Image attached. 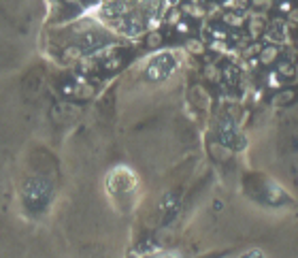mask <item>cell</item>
<instances>
[{
    "label": "cell",
    "instance_id": "6da1fadb",
    "mask_svg": "<svg viewBox=\"0 0 298 258\" xmlns=\"http://www.w3.org/2000/svg\"><path fill=\"white\" fill-rule=\"evenodd\" d=\"M83 58V49L81 47H66L64 49V60L66 62H79Z\"/></svg>",
    "mask_w": 298,
    "mask_h": 258
},
{
    "label": "cell",
    "instance_id": "7a4b0ae2",
    "mask_svg": "<svg viewBox=\"0 0 298 258\" xmlns=\"http://www.w3.org/2000/svg\"><path fill=\"white\" fill-rule=\"evenodd\" d=\"M279 49L277 47H266V49H260V62L262 64H271L275 58H277Z\"/></svg>",
    "mask_w": 298,
    "mask_h": 258
},
{
    "label": "cell",
    "instance_id": "3957f363",
    "mask_svg": "<svg viewBox=\"0 0 298 258\" xmlns=\"http://www.w3.org/2000/svg\"><path fill=\"white\" fill-rule=\"evenodd\" d=\"M277 73L281 75V77H292L296 70H294V66H292L290 62H279L277 64Z\"/></svg>",
    "mask_w": 298,
    "mask_h": 258
},
{
    "label": "cell",
    "instance_id": "277c9868",
    "mask_svg": "<svg viewBox=\"0 0 298 258\" xmlns=\"http://www.w3.org/2000/svg\"><path fill=\"white\" fill-rule=\"evenodd\" d=\"M185 47H188V49L192 51V54H202V51H204V45H202V41H196V39H192V41H188V45H185Z\"/></svg>",
    "mask_w": 298,
    "mask_h": 258
},
{
    "label": "cell",
    "instance_id": "5b68a950",
    "mask_svg": "<svg viewBox=\"0 0 298 258\" xmlns=\"http://www.w3.org/2000/svg\"><path fill=\"white\" fill-rule=\"evenodd\" d=\"M224 22L232 23V26H241V23L245 22V17L243 15H237V13H226L224 15Z\"/></svg>",
    "mask_w": 298,
    "mask_h": 258
},
{
    "label": "cell",
    "instance_id": "8992f818",
    "mask_svg": "<svg viewBox=\"0 0 298 258\" xmlns=\"http://www.w3.org/2000/svg\"><path fill=\"white\" fill-rule=\"evenodd\" d=\"M268 86H271V87H281V79H279V73H277V70L268 75Z\"/></svg>",
    "mask_w": 298,
    "mask_h": 258
},
{
    "label": "cell",
    "instance_id": "52a82bcc",
    "mask_svg": "<svg viewBox=\"0 0 298 258\" xmlns=\"http://www.w3.org/2000/svg\"><path fill=\"white\" fill-rule=\"evenodd\" d=\"M147 43H149V47L160 45V43H162V34H160V32H151L149 39H147Z\"/></svg>",
    "mask_w": 298,
    "mask_h": 258
},
{
    "label": "cell",
    "instance_id": "ba28073f",
    "mask_svg": "<svg viewBox=\"0 0 298 258\" xmlns=\"http://www.w3.org/2000/svg\"><path fill=\"white\" fill-rule=\"evenodd\" d=\"M262 30V20L260 17H254V20H251V34H258Z\"/></svg>",
    "mask_w": 298,
    "mask_h": 258
},
{
    "label": "cell",
    "instance_id": "9c48e42d",
    "mask_svg": "<svg viewBox=\"0 0 298 258\" xmlns=\"http://www.w3.org/2000/svg\"><path fill=\"white\" fill-rule=\"evenodd\" d=\"M166 22H168V23H177V22H181V11H177V9L171 11V15L166 17Z\"/></svg>",
    "mask_w": 298,
    "mask_h": 258
},
{
    "label": "cell",
    "instance_id": "30bf717a",
    "mask_svg": "<svg viewBox=\"0 0 298 258\" xmlns=\"http://www.w3.org/2000/svg\"><path fill=\"white\" fill-rule=\"evenodd\" d=\"M204 73H207V77H209V79H218V77H219V73L215 70L213 64H211V66H207V70H204Z\"/></svg>",
    "mask_w": 298,
    "mask_h": 258
},
{
    "label": "cell",
    "instance_id": "8fae6325",
    "mask_svg": "<svg viewBox=\"0 0 298 258\" xmlns=\"http://www.w3.org/2000/svg\"><path fill=\"white\" fill-rule=\"evenodd\" d=\"M288 20H290V23H298V9L288 11Z\"/></svg>",
    "mask_w": 298,
    "mask_h": 258
},
{
    "label": "cell",
    "instance_id": "7c38bea8",
    "mask_svg": "<svg viewBox=\"0 0 298 258\" xmlns=\"http://www.w3.org/2000/svg\"><path fill=\"white\" fill-rule=\"evenodd\" d=\"M177 30L181 34H188L190 32V26H188V23H183V22H177Z\"/></svg>",
    "mask_w": 298,
    "mask_h": 258
},
{
    "label": "cell",
    "instance_id": "4fadbf2b",
    "mask_svg": "<svg viewBox=\"0 0 298 258\" xmlns=\"http://www.w3.org/2000/svg\"><path fill=\"white\" fill-rule=\"evenodd\" d=\"M211 49H215V51H224L226 45H224V43H218V41H215V43H211Z\"/></svg>",
    "mask_w": 298,
    "mask_h": 258
},
{
    "label": "cell",
    "instance_id": "5bb4252c",
    "mask_svg": "<svg viewBox=\"0 0 298 258\" xmlns=\"http://www.w3.org/2000/svg\"><path fill=\"white\" fill-rule=\"evenodd\" d=\"M64 2H68V4H79V0H64Z\"/></svg>",
    "mask_w": 298,
    "mask_h": 258
}]
</instances>
